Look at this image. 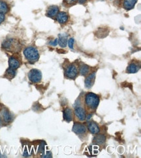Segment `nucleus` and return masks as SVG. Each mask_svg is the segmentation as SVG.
Here are the masks:
<instances>
[{
    "instance_id": "obj_8",
    "label": "nucleus",
    "mask_w": 141,
    "mask_h": 158,
    "mask_svg": "<svg viewBox=\"0 0 141 158\" xmlns=\"http://www.w3.org/2000/svg\"><path fill=\"white\" fill-rule=\"evenodd\" d=\"M96 79V73L93 72L91 73L84 81V83H85V87L87 88H91L94 84Z\"/></svg>"
},
{
    "instance_id": "obj_4",
    "label": "nucleus",
    "mask_w": 141,
    "mask_h": 158,
    "mask_svg": "<svg viewBox=\"0 0 141 158\" xmlns=\"http://www.w3.org/2000/svg\"><path fill=\"white\" fill-rule=\"evenodd\" d=\"M42 73L41 71L36 69H33L28 74V78H29V81L33 83H38L40 82L42 80Z\"/></svg>"
},
{
    "instance_id": "obj_26",
    "label": "nucleus",
    "mask_w": 141,
    "mask_h": 158,
    "mask_svg": "<svg viewBox=\"0 0 141 158\" xmlns=\"http://www.w3.org/2000/svg\"><path fill=\"white\" fill-rule=\"evenodd\" d=\"M5 17L4 14L0 13V24H1L2 22L5 20Z\"/></svg>"
},
{
    "instance_id": "obj_13",
    "label": "nucleus",
    "mask_w": 141,
    "mask_h": 158,
    "mask_svg": "<svg viewBox=\"0 0 141 158\" xmlns=\"http://www.w3.org/2000/svg\"><path fill=\"white\" fill-rule=\"evenodd\" d=\"M20 62L18 61V59H16L14 57H10L9 60V67L11 69L13 70H16L18 69L20 67Z\"/></svg>"
},
{
    "instance_id": "obj_14",
    "label": "nucleus",
    "mask_w": 141,
    "mask_h": 158,
    "mask_svg": "<svg viewBox=\"0 0 141 158\" xmlns=\"http://www.w3.org/2000/svg\"><path fill=\"white\" fill-rule=\"evenodd\" d=\"M137 0H124L123 2V7L127 10H131L134 8Z\"/></svg>"
},
{
    "instance_id": "obj_22",
    "label": "nucleus",
    "mask_w": 141,
    "mask_h": 158,
    "mask_svg": "<svg viewBox=\"0 0 141 158\" xmlns=\"http://www.w3.org/2000/svg\"><path fill=\"white\" fill-rule=\"evenodd\" d=\"M74 39L73 38H71L69 39V42H68V43H69V47L71 49H74Z\"/></svg>"
},
{
    "instance_id": "obj_17",
    "label": "nucleus",
    "mask_w": 141,
    "mask_h": 158,
    "mask_svg": "<svg viewBox=\"0 0 141 158\" xmlns=\"http://www.w3.org/2000/svg\"><path fill=\"white\" fill-rule=\"evenodd\" d=\"M2 117L3 118V121L5 122H10L13 119L12 115H11L10 113L6 109H5L2 111Z\"/></svg>"
},
{
    "instance_id": "obj_29",
    "label": "nucleus",
    "mask_w": 141,
    "mask_h": 158,
    "mask_svg": "<svg viewBox=\"0 0 141 158\" xmlns=\"http://www.w3.org/2000/svg\"><path fill=\"white\" fill-rule=\"evenodd\" d=\"M2 118H1V117H0V126H1V125H2Z\"/></svg>"
},
{
    "instance_id": "obj_11",
    "label": "nucleus",
    "mask_w": 141,
    "mask_h": 158,
    "mask_svg": "<svg viewBox=\"0 0 141 158\" xmlns=\"http://www.w3.org/2000/svg\"><path fill=\"white\" fill-rule=\"evenodd\" d=\"M57 20L61 24H64L69 20V15L65 12H60L57 15Z\"/></svg>"
},
{
    "instance_id": "obj_15",
    "label": "nucleus",
    "mask_w": 141,
    "mask_h": 158,
    "mask_svg": "<svg viewBox=\"0 0 141 158\" xmlns=\"http://www.w3.org/2000/svg\"><path fill=\"white\" fill-rule=\"evenodd\" d=\"M63 116L65 120L67 122H70L73 118V111L71 108H67L63 111Z\"/></svg>"
},
{
    "instance_id": "obj_9",
    "label": "nucleus",
    "mask_w": 141,
    "mask_h": 158,
    "mask_svg": "<svg viewBox=\"0 0 141 158\" xmlns=\"http://www.w3.org/2000/svg\"><path fill=\"white\" fill-rule=\"evenodd\" d=\"M59 8L57 6H56V5H52V6H50L48 7L47 10L46 15L47 16L50 17V18H53V17L57 15V14L59 13Z\"/></svg>"
},
{
    "instance_id": "obj_19",
    "label": "nucleus",
    "mask_w": 141,
    "mask_h": 158,
    "mask_svg": "<svg viewBox=\"0 0 141 158\" xmlns=\"http://www.w3.org/2000/svg\"><path fill=\"white\" fill-rule=\"evenodd\" d=\"M16 70L11 69L9 67L5 73V77H6L7 78H9V79H12L16 76Z\"/></svg>"
},
{
    "instance_id": "obj_7",
    "label": "nucleus",
    "mask_w": 141,
    "mask_h": 158,
    "mask_svg": "<svg viewBox=\"0 0 141 158\" xmlns=\"http://www.w3.org/2000/svg\"><path fill=\"white\" fill-rule=\"evenodd\" d=\"M75 114L79 120L81 121H83L86 118V113L85 110L81 106H76L75 108Z\"/></svg>"
},
{
    "instance_id": "obj_23",
    "label": "nucleus",
    "mask_w": 141,
    "mask_h": 158,
    "mask_svg": "<svg viewBox=\"0 0 141 158\" xmlns=\"http://www.w3.org/2000/svg\"><path fill=\"white\" fill-rule=\"evenodd\" d=\"M64 2L66 5H73L76 3L77 2V0H64Z\"/></svg>"
},
{
    "instance_id": "obj_1",
    "label": "nucleus",
    "mask_w": 141,
    "mask_h": 158,
    "mask_svg": "<svg viewBox=\"0 0 141 158\" xmlns=\"http://www.w3.org/2000/svg\"><path fill=\"white\" fill-rule=\"evenodd\" d=\"M84 103L88 110H96L100 103V98L97 95L93 93H88L86 94L85 98H84Z\"/></svg>"
},
{
    "instance_id": "obj_21",
    "label": "nucleus",
    "mask_w": 141,
    "mask_h": 158,
    "mask_svg": "<svg viewBox=\"0 0 141 158\" xmlns=\"http://www.w3.org/2000/svg\"><path fill=\"white\" fill-rule=\"evenodd\" d=\"M89 71H90V68H89V67L87 65L82 64L81 66L80 70L81 75H82V76L87 75L88 73H89Z\"/></svg>"
},
{
    "instance_id": "obj_12",
    "label": "nucleus",
    "mask_w": 141,
    "mask_h": 158,
    "mask_svg": "<svg viewBox=\"0 0 141 158\" xmlns=\"http://www.w3.org/2000/svg\"><path fill=\"white\" fill-rule=\"evenodd\" d=\"M106 137L104 135L99 134L96 135L93 139V143L97 145H102L105 143Z\"/></svg>"
},
{
    "instance_id": "obj_5",
    "label": "nucleus",
    "mask_w": 141,
    "mask_h": 158,
    "mask_svg": "<svg viewBox=\"0 0 141 158\" xmlns=\"http://www.w3.org/2000/svg\"><path fill=\"white\" fill-rule=\"evenodd\" d=\"M78 74V70L75 64H70L66 67L65 71V75L67 78L74 79Z\"/></svg>"
},
{
    "instance_id": "obj_16",
    "label": "nucleus",
    "mask_w": 141,
    "mask_h": 158,
    "mask_svg": "<svg viewBox=\"0 0 141 158\" xmlns=\"http://www.w3.org/2000/svg\"><path fill=\"white\" fill-rule=\"evenodd\" d=\"M140 70V66L138 64L132 62L127 66V72L129 73H136Z\"/></svg>"
},
{
    "instance_id": "obj_3",
    "label": "nucleus",
    "mask_w": 141,
    "mask_h": 158,
    "mask_svg": "<svg viewBox=\"0 0 141 158\" xmlns=\"http://www.w3.org/2000/svg\"><path fill=\"white\" fill-rule=\"evenodd\" d=\"M2 47L7 51H14L18 50L19 43L14 39H8L5 40L3 44Z\"/></svg>"
},
{
    "instance_id": "obj_24",
    "label": "nucleus",
    "mask_w": 141,
    "mask_h": 158,
    "mask_svg": "<svg viewBox=\"0 0 141 158\" xmlns=\"http://www.w3.org/2000/svg\"><path fill=\"white\" fill-rule=\"evenodd\" d=\"M44 149H45V143L44 142H42L41 144L39 146V148H38V152H40V153H43L44 152Z\"/></svg>"
},
{
    "instance_id": "obj_2",
    "label": "nucleus",
    "mask_w": 141,
    "mask_h": 158,
    "mask_svg": "<svg viewBox=\"0 0 141 158\" xmlns=\"http://www.w3.org/2000/svg\"><path fill=\"white\" fill-rule=\"evenodd\" d=\"M24 55L25 58L29 62H36L39 59V53L38 50L34 47H27L24 51Z\"/></svg>"
},
{
    "instance_id": "obj_10",
    "label": "nucleus",
    "mask_w": 141,
    "mask_h": 158,
    "mask_svg": "<svg viewBox=\"0 0 141 158\" xmlns=\"http://www.w3.org/2000/svg\"><path fill=\"white\" fill-rule=\"evenodd\" d=\"M88 129L91 134H98L100 131V129L98 125L95 122H89L88 123Z\"/></svg>"
},
{
    "instance_id": "obj_20",
    "label": "nucleus",
    "mask_w": 141,
    "mask_h": 158,
    "mask_svg": "<svg viewBox=\"0 0 141 158\" xmlns=\"http://www.w3.org/2000/svg\"><path fill=\"white\" fill-rule=\"evenodd\" d=\"M9 10L7 4L3 1L0 0V13H7Z\"/></svg>"
},
{
    "instance_id": "obj_28",
    "label": "nucleus",
    "mask_w": 141,
    "mask_h": 158,
    "mask_svg": "<svg viewBox=\"0 0 141 158\" xmlns=\"http://www.w3.org/2000/svg\"><path fill=\"white\" fill-rule=\"evenodd\" d=\"M77 1L79 2V3H80V4H83L86 2L87 0H77Z\"/></svg>"
},
{
    "instance_id": "obj_6",
    "label": "nucleus",
    "mask_w": 141,
    "mask_h": 158,
    "mask_svg": "<svg viewBox=\"0 0 141 158\" xmlns=\"http://www.w3.org/2000/svg\"><path fill=\"white\" fill-rule=\"evenodd\" d=\"M72 130L77 135H82L87 132V127L83 124L80 122H75L72 128Z\"/></svg>"
},
{
    "instance_id": "obj_25",
    "label": "nucleus",
    "mask_w": 141,
    "mask_h": 158,
    "mask_svg": "<svg viewBox=\"0 0 141 158\" xmlns=\"http://www.w3.org/2000/svg\"><path fill=\"white\" fill-rule=\"evenodd\" d=\"M58 44V39H55V40L49 42V45L52 46H56Z\"/></svg>"
},
{
    "instance_id": "obj_18",
    "label": "nucleus",
    "mask_w": 141,
    "mask_h": 158,
    "mask_svg": "<svg viewBox=\"0 0 141 158\" xmlns=\"http://www.w3.org/2000/svg\"><path fill=\"white\" fill-rule=\"evenodd\" d=\"M67 36L65 34H61L58 39V43L61 47H66L67 45Z\"/></svg>"
},
{
    "instance_id": "obj_27",
    "label": "nucleus",
    "mask_w": 141,
    "mask_h": 158,
    "mask_svg": "<svg viewBox=\"0 0 141 158\" xmlns=\"http://www.w3.org/2000/svg\"><path fill=\"white\" fill-rule=\"evenodd\" d=\"M42 157H52V154L50 152H47L46 154L42 156Z\"/></svg>"
}]
</instances>
